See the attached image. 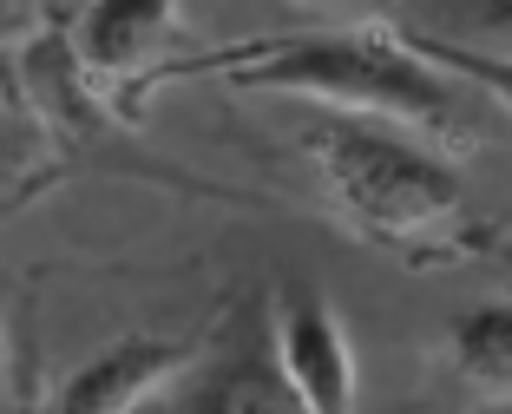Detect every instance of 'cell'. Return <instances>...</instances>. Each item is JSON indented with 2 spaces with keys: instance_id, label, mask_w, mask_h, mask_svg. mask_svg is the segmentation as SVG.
Segmentation results:
<instances>
[{
  "instance_id": "5",
  "label": "cell",
  "mask_w": 512,
  "mask_h": 414,
  "mask_svg": "<svg viewBox=\"0 0 512 414\" xmlns=\"http://www.w3.org/2000/svg\"><path fill=\"white\" fill-rule=\"evenodd\" d=\"M197 362V342L178 336H119L92 349L53 395V414H145L165 388L184 382Z\"/></svg>"
},
{
  "instance_id": "9",
  "label": "cell",
  "mask_w": 512,
  "mask_h": 414,
  "mask_svg": "<svg viewBox=\"0 0 512 414\" xmlns=\"http://www.w3.org/2000/svg\"><path fill=\"white\" fill-rule=\"evenodd\" d=\"M427 33H447V40L512 53V0H453V20H447V27H427Z\"/></svg>"
},
{
  "instance_id": "14",
  "label": "cell",
  "mask_w": 512,
  "mask_h": 414,
  "mask_svg": "<svg viewBox=\"0 0 512 414\" xmlns=\"http://www.w3.org/2000/svg\"><path fill=\"white\" fill-rule=\"evenodd\" d=\"M0 112H14V106H7V99H0Z\"/></svg>"
},
{
  "instance_id": "3",
  "label": "cell",
  "mask_w": 512,
  "mask_h": 414,
  "mask_svg": "<svg viewBox=\"0 0 512 414\" xmlns=\"http://www.w3.org/2000/svg\"><path fill=\"white\" fill-rule=\"evenodd\" d=\"M178 27V0H86L66 27V53L92 99H145L158 66L178 60Z\"/></svg>"
},
{
  "instance_id": "12",
  "label": "cell",
  "mask_w": 512,
  "mask_h": 414,
  "mask_svg": "<svg viewBox=\"0 0 512 414\" xmlns=\"http://www.w3.org/2000/svg\"><path fill=\"white\" fill-rule=\"evenodd\" d=\"M0 414H14V368H7V329H0Z\"/></svg>"
},
{
  "instance_id": "6",
  "label": "cell",
  "mask_w": 512,
  "mask_h": 414,
  "mask_svg": "<svg viewBox=\"0 0 512 414\" xmlns=\"http://www.w3.org/2000/svg\"><path fill=\"white\" fill-rule=\"evenodd\" d=\"M165 414H309V408L283 382V368H276L270 349L230 342V349L184 368V382H178Z\"/></svg>"
},
{
  "instance_id": "8",
  "label": "cell",
  "mask_w": 512,
  "mask_h": 414,
  "mask_svg": "<svg viewBox=\"0 0 512 414\" xmlns=\"http://www.w3.org/2000/svg\"><path fill=\"white\" fill-rule=\"evenodd\" d=\"M407 40L421 46L440 73L460 79V86H467L480 106H493V112H506V119H512V53H499V46L447 40V33H427V27H407Z\"/></svg>"
},
{
  "instance_id": "13",
  "label": "cell",
  "mask_w": 512,
  "mask_h": 414,
  "mask_svg": "<svg viewBox=\"0 0 512 414\" xmlns=\"http://www.w3.org/2000/svg\"><path fill=\"white\" fill-rule=\"evenodd\" d=\"M40 7H53V0H27V14H40Z\"/></svg>"
},
{
  "instance_id": "10",
  "label": "cell",
  "mask_w": 512,
  "mask_h": 414,
  "mask_svg": "<svg viewBox=\"0 0 512 414\" xmlns=\"http://www.w3.org/2000/svg\"><path fill=\"white\" fill-rule=\"evenodd\" d=\"M20 40H27V0H0V99L20 112Z\"/></svg>"
},
{
  "instance_id": "11",
  "label": "cell",
  "mask_w": 512,
  "mask_h": 414,
  "mask_svg": "<svg viewBox=\"0 0 512 414\" xmlns=\"http://www.w3.org/2000/svg\"><path fill=\"white\" fill-rule=\"evenodd\" d=\"M296 7H316V14H335V20H388L394 0H296Z\"/></svg>"
},
{
  "instance_id": "1",
  "label": "cell",
  "mask_w": 512,
  "mask_h": 414,
  "mask_svg": "<svg viewBox=\"0 0 512 414\" xmlns=\"http://www.w3.org/2000/svg\"><path fill=\"white\" fill-rule=\"evenodd\" d=\"M191 79L256 92V99H309V106H329L342 119L407 125L447 152L480 138L473 92L453 73H440L407 40V27H388V20H329L309 33H256V40L230 46H197V53H178L158 66L151 92L191 86Z\"/></svg>"
},
{
  "instance_id": "2",
  "label": "cell",
  "mask_w": 512,
  "mask_h": 414,
  "mask_svg": "<svg viewBox=\"0 0 512 414\" xmlns=\"http://www.w3.org/2000/svg\"><path fill=\"white\" fill-rule=\"evenodd\" d=\"M302 158L322 184L335 224L362 244L388 250L394 263H447L473 257L480 244V204L467 171L447 145L381 119H316L302 132Z\"/></svg>"
},
{
  "instance_id": "4",
  "label": "cell",
  "mask_w": 512,
  "mask_h": 414,
  "mask_svg": "<svg viewBox=\"0 0 512 414\" xmlns=\"http://www.w3.org/2000/svg\"><path fill=\"white\" fill-rule=\"evenodd\" d=\"M270 355L283 368V382L309 414H355L362 408V368H355V342H348L342 316L322 290H289L276 296L270 322Z\"/></svg>"
},
{
  "instance_id": "7",
  "label": "cell",
  "mask_w": 512,
  "mask_h": 414,
  "mask_svg": "<svg viewBox=\"0 0 512 414\" xmlns=\"http://www.w3.org/2000/svg\"><path fill=\"white\" fill-rule=\"evenodd\" d=\"M447 368L473 401L512 408V296H486L447 322Z\"/></svg>"
}]
</instances>
